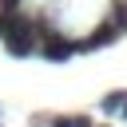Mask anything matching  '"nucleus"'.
<instances>
[{
    "label": "nucleus",
    "instance_id": "nucleus-3",
    "mask_svg": "<svg viewBox=\"0 0 127 127\" xmlns=\"http://www.w3.org/2000/svg\"><path fill=\"white\" fill-rule=\"evenodd\" d=\"M115 36H119V28H115V24H103V28H99L95 36H87V40H83L79 48H103V44H111Z\"/></svg>",
    "mask_w": 127,
    "mask_h": 127
},
{
    "label": "nucleus",
    "instance_id": "nucleus-2",
    "mask_svg": "<svg viewBox=\"0 0 127 127\" xmlns=\"http://www.w3.org/2000/svg\"><path fill=\"white\" fill-rule=\"evenodd\" d=\"M36 48L44 52V60H52V64H64V60H71V52H75V44L64 36V32H40V40H36Z\"/></svg>",
    "mask_w": 127,
    "mask_h": 127
},
{
    "label": "nucleus",
    "instance_id": "nucleus-1",
    "mask_svg": "<svg viewBox=\"0 0 127 127\" xmlns=\"http://www.w3.org/2000/svg\"><path fill=\"white\" fill-rule=\"evenodd\" d=\"M0 40H4L8 56H32V52H36V40H40V28H36L32 20H20V16H4Z\"/></svg>",
    "mask_w": 127,
    "mask_h": 127
},
{
    "label": "nucleus",
    "instance_id": "nucleus-5",
    "mask_svg": "<svg viewBox=\"0 0 127 127\" xmlns=\"http://www.w3.org/2000/svg\"><path fill=\"white\" fill-rule=\"evenodd\" d=\"M56 127H87V119H83V115H60Z\"/></svg>",
    "mask_w": 127,
    "mask_h": 127
},
{
    "label": "nucleus",
    "instance_id": "nucleus-6",
    "mask_svg": "<svg viewBox=\"0 0 127 127\" xmlns=\"http://www.w3.org/2000/svg\"><path fill=\"white\" fill-rule=\"evenodd\" d=\"M119 115H123V119H127V95H123V107H119Z\"/></svg>",
    "mask_w": 127,
    "mask_h": 127
},
{
    "label": "nucleus",
    "instance_id": "nucleus-4",
    "mask_svg": "<svg viewBox=\"0 0 127 127\" xmlns=\"http://www.w3.org/2000/svg\"><path fill=\"white\" fill-rule=\"evenodd\" d=\"M123 95H127V91H111V95H107V99H103V103H99V107H103V111H107V115H115V111H119V107H123Z\"/></svg>",
    "mask_w": 127,
    "mask_h": 127
}]
</instances>
